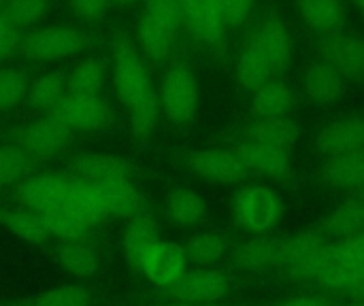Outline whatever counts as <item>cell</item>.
Masks as SVG:
<instances>
[{"instance_id": "f35d334b", "label": "cell", "mask_w": 364, "mask_h": 306, "mask_svg": "<svg viewBox=\"0 0 364 306\" xmlns=\"http://www.w3.org/2000/svg\"><path fill=\"white\" fill-rule=\"evenodd\" d=\"M28 168V155L19 147H0V187L13 185Z\"/></svg>"}, {"instance_id": "ba28073f", "label": "cell", "mask_w": 364, "mask_h": 306, "mask_svg": "<svg viewBox=\"0 0 364 306\" xmlns=\"http://www.w3.org/2000/svg\"><path fill=\"white\" fill-rule=\"evenodd\" d=\"M186 164L196 177L209 183H222V185L239 183L250 173L235 151H224V149L190 151L186 158Z\"/></svg>"}, {"instance_id": "1f68e13d", "label": "cell", "mask_w": 364, "mask_h": 306, "mask_svg": "<svg viewBox=\"0 0 364 306\" xmlns=\"http://www.w3.org/2000/svg\"><path fill=\"white\" fill-rule=\"evenodd\" d=\"M0 224L26 243L41 245L51 239L38 211H0Z\"/></svg>"}, {"instance_id": "e0dca14e", "label": "cell", "mask_w": 364, "mask_h": 306, "mask_svg": "<svg viewBox=\"0 0 364 306\" xmlns=\"http://www.w3.org/2000/svg\"><path fill=\"white\" fill-rule=\"evenodd\" d=\"M100 198L107 215L113 217H134L143 211V196L132 179H113L102 183H87Z\"/></svg>"}, {"instance_id": "681fc988", "label": "cell", "mask_w": 364, "mask_h": 306, "mask_svg": "<svg viewBox=\"0 0 364 306\" xmlns=\"http://www.w3.org/2000/svg\"><path fill=\"white\" fill-rule=\"evenodd\" d=\"M352 2H354V6L364 15V0H352Z\"/></svg>"}, {"instance_id": "9c48e42d", "label": "cell", "mask_w": 364, "mask_h": 306, "mask_svg": "<svg viewBox=\"0 0 364 306\" xmlns=\"http://www.w3.org/2000/svg\"><path fill=\"white\" fill-rule=\"evenodd\" d=\"M186 262L188 258L181 245L171 241H156L143 251L136 266L154 285L171 288L186 273Z\"/></svg>"}, {"instance_id": "60d3db41", "label": "cell", "mask_w": 364, "mask_h": 306, "mask_svg": "<svg viewBox=\"0 0 364 306\" xmlns=\"http://www.w3.org/2000/svg\"><path fill=\"white\" fill-rule=\"evenodd\" d=\"M143 2H145L143 13H149L177 30L183 23V11L177 0H143Z\"/></svg>"}, {"instance_id": "4dcf8cb0", "label": "cell", "mask_w": 364, "mask_h": 306, "mask_svg": "<svg viewBox=\"0 0 364 306\" xmlns=\"http://www.w3.org/2000/svg\"><path fill=\"white\" fill-rule=\"evenodd\" d=\"M166 213L177 226H196L207 215V204L192 190H175L166 200Z\"/></svg>"}, {"instance_id": "5bb4252c", "label": "cell", "mask_w": 364, "mask_h": 306, "mask_svg": "<svg viewBox=\"0 0 364 306\" xmlns=\"http://www.w3.org/2000/svg\"><path fill=\"white\" fill-rule=\"evenodd\" d=\"M303 87H305L307 98L314 104L333 106L343 98L348 89V79L328 62L320 60L307 66L305 77H303Z\"/></svg>"}, {"instance_id": "8992f818", "label": "cell", "mask_w": 364, "mask_h": 306, "mask_svg": "<svg viewBox=\"0 0 364 306\" xmlns=\"http://www.w3.org/2000/svg\"><path fill=\"white\" fill-rule=\"evenodd\" d=\"M83 49V36L66 26H49L30 32L21 43L19 51L30 60H62Z\"/></svg>"}, {"instance_id": "30bf717a", "label": "cell", "mask_w": 364, "mask_h": 306, "mask_svg": "<svg viewBox=\"0 0 364 306\" xmlns=\"http://www.w3.org/2000/svg\"><path fill=\"white\" fill-rule=\"evenodd\" d=\"M70 141L73 132L53 115L32 121L19 132V149L26 155L38 160H47L62 153L70 145Z\"/></svg>"}, {"instance_id": "603a6c76", "label": "cell", "mask_w": 364, "mask_h": 306, "mask_svg": "<svg viewBox=\"0 0 364 306\" xmlns=\"http://www.w3.org/2000/svg\"><path fill=\"white\" fill-rule=\"evenodd\" d=\"M175 36H177V28L168 26L166 21L149 15V13H143L141 15V21H139V40H141V47L143 51L160 62L164 60L173 45H175Z\"/></svg>"}, {"instance_id": "836d02e7", "label": "cell", "mask_w": 364, "mask_h": 306, "mask_svg": "<svg viewBox=\"0 0 364 306\" xmlns=\"http://www.w3.org/2000/svg\"><path fill=\"white\" fill-rule=\"evenodd\" d=\"M105 83V64L96 58L83 60L66 77L68 94L77 96H98Z\"/></svg>"}, {"instance_id": "8fae6325", "label": "cell", "mask_w": 364, "mask_h": 306, "mask_svg": "<svg viewBox=\"0 0 364 306\" xmlns=\"http://www.w3.org/2000/svg\"><path fill=\"white\" fill-rule=\"evenodd\" d=\"M228 292V281L209 268H196L183 273L171 288L168 294L181 302L190 305H213L222 300Z\"/></svg>"}, {"instance_id": "d6a6232c", "label": "cell", "mask_w": 364, "mask_h": 306, "mask_svg": "<svg viewBox=\"0 0 364 306\" xmlns=\"http://www.w3.org/2000/svg\"><path fill=\"white\" fill-rule=\"evenodd\" d=\"M58 260L77 277H92L98 271V253L87 243H81V239L66 241L62 247H58Z\"/></svg>"}, {"instance_id": "4316f807", "label": "cell", "mask_w": 364, "mask_h": 306, "mask_svg": "<svg viewBox=\"0 0 364 306\" xmlns=\"http://www.w3.org/2000/svg\"><path fill=\"white\" fill-rule=\"evenodd\" d=\"M322 230L326 236H333V239H348V236L364 234V196L348 200L339 204L337 209H333L324 217Z\"/></svg>"}, {"instance_id": "f907efd6", "label": "cell", "mask_w": 364, "mask_h": 306, "mask_svg": "<svg viewBox=\"0 0 364 306\" xmlns=\"http://www.w3.org/2000/svg\"><path fill=\"white\" fill-rule=\"evenodd\" d=\"M348 306H364V302H354V305H348Z\"/></svg>"}, {"instance_id": "ee69618b", "label": "cell", "mask_w": 364, "mask_h": 306, "mask_svg": "<svg viewBox=\"0 0 364 306\" xmlns=\"http://www.w3.org/2000/svg\"><path fill=\"white\" fill-rule=\"evenodd\" d=\"M73 4V11L79 15V17H85V19H98L105 15V11L109 9L111 0H70Z\"/></svg>"}, {"instance_id": "f1b7e54d", "label": "cell", "mask_w": 364, "mask_h": 306, "mask_svg": "<svg viewBox=\"0 0 364 306\" xmlns=\"http://www.w3.org/2000/svg\"><path fill=\"white\" fill-rule=\"evenodd\" d=\"M158 241V222L151 213L139 211L134 217H130V224L124 234V249L128 258L136 264L143 251Z\"/></svg>"}, {"instance_id": "7dc6e473", "label": "cell", "mask_w": 364, "mask_h": 306, "mask_svg": "<svg viewBox=\"0 0 364 306\" xmlns=\"http://www.w3.org/2000/svg\"><path fill=\"white\" fill-rule=\"evenodd\" d=\"M354 292H356V296L360 298V302H364V277H363V281L358 283V288H356Z\"/></svg>"}, {"instance_id": "d590c367", "label": "cell", "mask_w": 364, "mask_h": 306, "mask_svg": "<svg viewBox=\"0 0 364 306\" xmlns=\"http://www.w3.org/2000/svg\"><path fill=\"white\" fill-rule=\"evenodd\" d=\"M183 249H186V258L190 262H194L198 266H211L226 256L228 243L218 232H203V234L192 236Z\"/></svg>"}, {"instance_id": "c3c4849f", "label": "cell", "mask_w": 364, "mask_h": 306, "mask_svg": "<svg viewBox=\"0 0 364 306\" xmlns=\"http://www.w3.org/2000/svg\"><path fill=\"white\" fill-rule=\"evenodd\" d=\"M111 2H117V4L130 6V4H136V2H141V0H111Z\"/></svg>"}, {"instance_id": "83f0119b", "label": "cell", "mask_w": 364, "mask_h": 306, "mask_svg": "<svg viewBox=\"0 0 364 306\" xmlns=\"http://www.w3.org/2000/svg\"><path fill=\"white\" fill-rule=\"evenodd\" d=\"M271 79H275V72L271 70L264 55L250 40L245 45V49L241 51L239 60H237V81H239V85L243 89L256 92L258 87H262Z\"/></svg>"}, {"instance_id": "8d00e7d4", "label": "cell", "mask_w": 364, "mask_h": 306, "mask_svg": "<svg viewBox=\"0 0 364 306\" xmlns=\"http://www.w3.org/2000/svg\"><path fill=\"white\" fill-rule=\"evenodd\" d=\"M6 6V17L15 28H30L34 23H38L47 9L49 2L47 0H4Z\"/></svg>"}, {"instance_id": "9a60e30c", "label": "cell", "mask_w": 364, "mask_h": 306, "mask_svg": "<svg viewBox=\"0 0 364 306\" xmlns=\"http://www.w3.org/2000/svg\"><path fill=\"white\" fill-rule=\"evenodd\" d=\"M316 145L326 158L364 149V115H352L328 124L318 134Z\"/></svg>"}, {"instance_id": "6da1fadb", "label": "cell", "mask_w": 364, "mask_h": 306, "mask_svg": "<svg viewBox=\"0 0 364 306\" xmlns=\"http://www.w3.org/2000/svg\"><path fill=\"white\" fill-rule=\"evenodd\" d=\"M113 75L117 96L128 113L134 136H149L156 128L160 111L158 92L141 55L124 36H119L113 47Z\"/></svg>"}, {"instance_id": "7bdbcfd3", "label": "cell", "mask_w": 364, "mask_h": 306, "mask_svg": "<svg viewBox=\"0 0 364 306\" xmlns=\"http://www.w3.org/2000/svg\"><path fill=\"white\" fill-rule=\"evenodd\" d=\"M220 4H222L226 26L230 28L245 26L254 11V0H220Z\"/></svg>"}, {"instance_id": "484cf974", "label": "cell", "mask_w": 364, "mask_h": 306, "mask_svg": "<svg viewBox=\"0 0 364 306\" xmlns=\"http://www.w3.org/2000/svg\"><path fill=\"white\" fill-rule=\"evenodd\" d=\"M279 260H282V241H273V239L247 241L235 253V262L243 271H252V273L279 268Z\"/></svg>"}, {"instance_id": "5b68a950", "label": "cell", "mask_w": 364, "mask_h": 306, "mask_svg": "<svg viewBox=\"0 0 364 306\" xmlns=\"http://www.w3.org/2000/svg\"><path fill=\"white\" fill-rule=\"evenodd\" d=\"M232 211L241 228L256 234H264L279 222L282 202L271 187L247 185L235 196Z\"/></svg>"}, {"instance_id": "e575fe53", "label": "cell", "mask_w": 364, "mask_h": 306, "mask_svg": "<svg viewBox=\"0 0 364 306\" xmlns=\"http://www.w3.org/2000/svg\"><path fill=\"white\" fill-rule=\"evenodd\" d=\"M38 213H41V219L51 236H58L62 241H79L87 234L90 226L64 207H51V209L38 211Z\"/></svg>"}, {"instance_id": "b9f144b4", "label": "cell", "mask_w": 364, "mask_h": 306, "mask_svg": "<svg viewBox=\"0 0 364 306\" xmlns=\"http://www.w3.org/2000/svg\"><path fill=\"white\" fill-rule=\"evenodd\" d=\"M19 28H15L6 17L4 0H0V62H4L19 47Z\"/></svg>"}, {"instance_id": "2e32d148", "label": "cell", "mask_w": 364, "mask_h": 306, "mask_svg": "<svg viewBox=\"0 0 364 306\" xmlns=\"http://www.w3.org/2000/svg\"><path fill=\"white\" fill-rule=\"evenodd\" d=\"M235 153L241 158V162L247 166V170L260 173L271 179H284L292 170L290 149H282V147H273V145L247 138L243 145H239V149Z\"/></svg>"}, {"instance_id": "44dd1931", "label": "cell", "mask_w": 364, "mask_h": 306, "mask_svg": "<svg viewBox=\"0 0 364 306\" xmlns=\"http://www.w3.org/2000/svg\"><path fill=\"white\" fill-rule=\"evenodd\" d=\"M324 181L337 190L360 192L364 187V149L328 158L324 166Z\"/></svg>"}, {"instance_id": "74e56055", "label": "cell", "mask_w": 364, "mask_h": 306, "mask_svg": "<svg viewBox=\"0 0 364 306\" xmlns=\"http://www.w3.org/2000/svg\"><path fill=\"white\" fill-rule=\"evenodd\" d=\"M30 81L26 79L23 72L13 70V68H2L0 70V113L15 109L28 94Z\"/></svg>"}, {"instance_id": "7402d4cb", "label": "cell", "mask_w": 364, "mask_h": 306, "mask_svg": "<svg viewBox=\"0 0 364 306\" xmlns=\"http://www.w3.org/2000/svg\"><path fill=\"white\" fill-rule=\"evenodd\" d=\"M66 181L51 175H36L26 179L19 185V198L32 211H45L51 207H60L64 198Z\"/></svg>"}, {"instance_id": "52a82bcc", "label": "cell", "mask_w": 364, "mask_h": 306, "mask_svg": "<svg viewBox=\"0 0 364 306\" xmlns=\"http://www.w3.org/2000/svg\"><path fill=\"white\" fill-rule=\"evenodd\" d=\"M51 115L58 121H62L70 132H94L109 121L111 109L100 94L98 96L66 94Z\"/></svg>"}, {"instance_id": "7a4b0ae2", "label": "cell", "mask_w": 364, "mask_h": 306, "mask_svg": "<svg viewBox=\"0 0 364 306\" xmlns=\"http://www.w3.org/2000/svg\"><path fill=\"white\" fill-rule=\"evenodd\" d=\"M333 243L326 241V234L305 230L286 241H282V260L279 268L296 279H318L331 258Z\"/></svg>"}, {"instance_id": "d6986e66", "label": "cell", "mask_w": 364, "mask_h": 306, "mask_svg": "<svg viewBox=\"0 0 364 306\" xmlns=\"http://www.w3.org/2000/svg\"><path fill=\"white\" fill-rule=\"evenodd\" d=\"M73 170L83 183H102V181H113V179L134 177V166L130 162L117 155H102V153L79 158Z\"/></svg>"}, {"instance_id": "bcb514c9", "label": "cell", "mask_w": 364, "mask_h": 306, "mask_svg": "<svg viewBox=\"0 0 364 306\" xmlns=\"http://www.w3.org/2000/svg\"><path fill=\"white\" fill-rule=\"evenodd\" d=\"M177 2H179V6H181V11H183V17H186V13H188L198 0H177Z\"/></svg>"}, {"instance_id": "f546056e", "label": "cell", "mask_w": 364, "mask_h": 306, "mask_svg": "<svg viewBox=\"0 0 364 306\" xmlns=\"http://www.w3.org/2000/svg\"><path fill=\"white\" fill-rule=\"evenodd\" d=\"M66 94H68L66 77L60 75V72H47V75H41L38 79H34L28 85L26 98L34 109L53 113V109L62 102V98Z\"/></svg>"}, {"instance_id": "277c9868", "label": "cell", "mask_w": 364, "mask_h": 306, "mask_svg": "<svg viewBox=\"0 0 364 306\" xmlns=\"http://www.w3.org/2000/svg\"><path fill=\"white\" fill-rule=\"evenodd\" d=\"M198 98L200 96H198V83L194 72L183 64L171 66L162 79L160 94H158L164 115L175 126L192 124L198 111Z\"/></svg>"}, {"instance_id": "3957f363", "label": "cell", "mask_w": 364, "mask_h": 306, "mask_svg": "<svg viewBox=\"0 0 364 306\" xmlns=\"http://www.w3.org/2000/svg\"><path fill=\"white\" fill-rule=\"evenodd\" d=\"M364 277V234L339 239L331 247V258L324 271L318 275V283L339 290L354 292Z\"/></svg>"}, {"instance_id": "7c38bea8", "label": "cell", "mask_w": 364, "mask_h": 306, "mask_svg": "<svg viewBox=\"0 0 364 306\" xmlns=\"http://www.w3.org/2000/svg\"><path fill=\"white\" fill-rule=\"evenodd\" d=\"M250 40L264 55V60L269 62L275 77L282 75L284 70H288V66L292 62V36H290L288 26L279 17H275V15L267 17L258 26V30L254 32V36Z\"/></svg>"}, {"instance_id": "cb8c5ba5", "label": "cell", "mask_w": 364, "mask_h": 306, "mask_svg": "<svg viewBox=\"0 0 364 306\" xmlns=\"http://www.w3.org/2000/svg\"><path fill=\"white\" fill-rule=\"evenodd\" d=\"M60 207L68 209L73 215H77L87 226H96L105 217H109L100 198L96 196V192L83 181H79V183L66 181V190H64V198H62Z\"/></svg>"}, {"instance_id": "ac0fdd59", "label": "cell", "mask_w": 364, "mask_h": 306, "mask_svg": "<svg viewBox=\"0 0 364 306\" xmlns=\"http://www.w3.org/2000/svg\"><path fill=\"white\" fill-rule=\"evenodd\" d=\"M299 13L305 26L316 34H337L346 23V0H299Z\"/></svg>"}, {"instance_id": "ab89813d", "label": "cell", "mask_w": 364, "mask_h": 306, "mask_svg": "<svg viewBox=\"0 0 364 306\" xmlns=\"http://www.w3.org/2000/svg\"><path fill=\"white\" fill-rule=\"evenodd\" d=\"M34 306H90V296L81 285H60L43 294Z\"/></svg>"}, {"instance_id": "d4e9b609", "label": "cell", "mask_w": 364, "mask_h": 306, "mask_svg": "<svg viewBox=\"0 0 364 306\" xmlns=\"http://www.w3.org/2000/svg\"><path fill=\"white\" fill-rule=\"evenodd\" d=\"M299 136H301V128L288 115L256 119L252 124V128L247 130V138L250 141L267 143V145L282 147V149H292L296 145Z\"/></svg>"}, {"instance_id": "4fadbf2b", "label": "cell", "mask_w": 364, "mask_h": 306, "mask_svg": "<svg viewBox=\"0 0 364 306\" xmlns=\"http://www.w3.org/2000/svg\"><path fill=\"white\" fill-rule=\"evenodd\" d=\"M322 60L337 68L348 81L364 79V38L354 34H331L322 43Z\"/></svg>"}, {"instance_id": "816d5d0a", "label": "cell", "mask_w": 364, "mask_h": 306, "mask_svg": "<svg viewBox=\"0 0 364 306\" xmlns=\"http://www.w3.org/2000/svg\"><path fill=\"white\" fill-rule=\"evenodd\" d=\"M360 194H363V196H364V187H363V190H360Z\"/></svg>"}, {"instance_id": "ffe728a7", "label": "cell", "mask_w": 364, "mask_h": 306, "mask_svg": "<svg viewBox=\"0 0 364 306\" xmlns=\"http://www.w3.org/2000/svg\"><path fill=\"white\" fill-rule=\"evenodd\" d=\"M294 106V92L288 83L279 79H271L262 87H258L252 96V113L256 119L267 117H284Z\"/></svg>"}, {"instance_id": "f6af8a7d", "label": "cell", "mask_w": 364, "mask_h": 306, "mask_svg": "<svg viewBox=\"0 0 364 306\" xmlns=\"http://www.w3.org/2000/svg\"><path fill=\"white\" fill-rule=\"evenodd\" d=\"M279 306H331L326 300L322 298H314V296H301V298H294V300H288Z\"/></svg>"}]
</instances>
